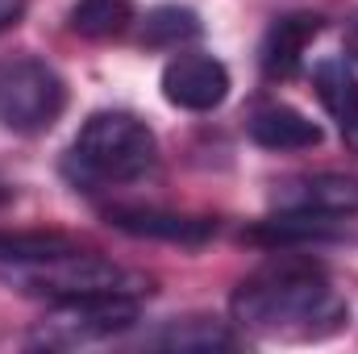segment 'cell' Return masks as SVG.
I'll return each instance as SVG.
<instances>
[{"mask_svg":"<svg viewBox=\"0 0 358 354\" xmlns=\"http://www.w3.org/2000/svg\"><path fill=\"white\" fill-rule=\"evenodd\" d=\"M0 279H8L25 296H46V300H76V296H142L150 292V279L129 271V267L100 259L92 250H63L50 259L34 263H4Z\"/></svg>","mask_w":358,"mask_h":354,"instance_id":"7a4b0ae2","label":"cell"},{"mask_svg":"<svg viewBox=\"0 0 358 354\" xmlns=\"http://www.w3.org/2000/svg\"><path fill=\"white\" fill-rule=\"evenodd\" d=\"M138 321V296H76V300H55L46 321L34 334V346H88L104 342L113 334H125Z\"/></svg>","mask_w":358,"mask_h":354,"instance_id":"5b68a950","label":"cell"},{"mask_svg":"<svg viewBox=\"0 0 358 354\" xmlns=\"http://www.w3.org/2000/svg\"><path fill=\"white\" fill-rule=\"evenodd\" d=\"M155 346H167V351H217V346H229V334L217 321L187 317V321H171L167 334L155 338Z\"/></svg>","mask_w":358,"mask_h":354,"instance_id":"5bb4252c","label":"cell"},{"mask_svg":"<svg viewBox=\"0 0 358 354\" xmlns=\"http://www.w3.org/2000/svg\"><path fill=\"white\" fill-rule=\"evenodd\" d=\"M4 196H8V183H4V179H0V200H4Z\"/></svg>","mask_w":358,"mask_h":354,"instance_id":"d6986e66","label":"cell"},{"mask_svg":"<svg viewBox=\"0 0 358 354\" xmlns=\"http://www.w3.org/2000/svg\"><path fill=\"white\" fill-rule=\"evenodd\" d=\"M108 225L134 238H159V242H179V246H200L217 234V221L208 217H183V213H163V208H108Z\"/></svg>","mask_w":358,"mask_h":354,"instance_id":"9c48e42d","label":"cell"},{"mask_svg":"<svg viewBox=\"0 0 358 354\" xmlns=\"http://www.w3.org/2000/svg\"><path fill=\"white\" fill-rule=\"evenodd\" d=\"M321 34V17L317 13H287L263 34L259 46V67L267 80H292L304 63V50L313 46V38Z\"/></svg>","mask_w":358,"mask_h":354,"instance_id":"ba28073f","label":"cell"},{"mask_svg":"<svg viewBox=\"0 0 358 354\" xmlns=\"http://www.w3.org/2000/svg\"><path fill=\"white\" fill-rule=\"evenodd\" d=\"M67 21L80 38H117L134 25V0H76Z\"/></svg>","mask_w":358,"mask_h":354,"instance_id":"7c38bea8","label":"cell"},{"mask_svg":"<svg viewBox=\"0 0 358 354\" xmlns=\"http://www.w3.org/2000/svg\"><path fill=\"white\" fill-rule=\"evenodd\" d=\"M234 321L259 334H317L321 325H338L346 317V304L329 275L317 263L283 259L246 275L234 288Z\"/></svg>","mask_w":358,"mask_h":354,"instance_id":"6da1fadb","label":"cell"},{"mask_svg":"<svg viewBox=\"0 0 358 354\" xmlns=\"http://www.w3.org/2000/svg\"><path fill=\"white\" fill-rule=\"evenodd\" d=\"M346 46H350V55L358 59V17L350 21V25H346Z\"/></svg>","mask_w":358,"mask_h":354,"instance_id":"e0dca14e","label":"cell"},{"mask_svg":"<svg viewBox=\"0 0 358 354\" xmlns=\"http://www.w3.org/2000/svg\"><path fill=\"white\" fill-rule=\"evenodd\" d=\"M63 250H71V242L59 234H0V263H34Z\"/></svg>","mask_w":358,"mask_h":354,"instance_id":"9a60e30c","label":"cell"},{"mask_svg":"<svg viewBox=\"0 0 358 354\" xmlns=\"http://www.w3.org/2000/svg\"><path fill=\"white\" fill-rule=\"evenodd\" d=\"M67 108L63 76L34 55L0 59V125L13 134H46Z\"/></svg>","mask_w":358,"mask_h":354,"instance_id":"277c9868","label":"cell"},{"mask_svg":"<svg viewBox=\"0 0 358 354\" xmlns=\"http://www.w3.org/2000/svg\"><path fill=\"white\" fill-rule=\"evenodd\" d=\"M196 38H200V17L179 4H163L142 21V42L159 50H179L183 42H196Z\"/></svg>","mask_w":358,"mask_h":354,"instance_id":"4fadbf2b","label":"cell"},{"mask_svg":"<svg viewBox=\"0 0 358 354\" xmlns=\"http://www.w3.org/2000/svg\"><path fill=\"white\" fill-rule=\"evenodd\" d=\"M313 92L342 129L358 121V76L346 59H321L313 67Z\"/></svg>","mask_w":358,"mask_h":354,"instance_id":"8fae6325","label":"cell"},{"mask_svg":"<svg viewBox=\"0 0 358 354\" xmlns=\"http://www.w3.org/2000/svg\"><path fill=\"white\" fill-rule=\"evenodd\" d=\"M155 159H159L155 129L121 108L92 113L71 142V167L80 171V179H100V183H129L146 176Z\"/></svg>","mask_w":358,"mask_h":354,"instance_id":"3957f363","label":"cell"},{"mask_svg":"<svg viewBox=\"0 0 358 354\" xmlns=\"http://www.w3.org/2000/svg\"><path fill=\"white\" fill-rule=\"evenodd\" d=\"M271 208L292 213V217H317V221L358 217V179L338 176V171L279 179L271 187Z\"/></svg>","mask_w":358,"mask_h":354,"instance_id":"8992f818","label":"cell"},{"mask_svg":"<svg viewBox=\"0 0 358 354\" xmlns=\"http://www.w3.org/2000/svg\"><path fill=\"white\" fill-rule=\"evenodd\" d=\"M25 4H29V0H0V34L13 29V25L25 17Z\"/></svg>","mask_w":358,"mask_h":354,"instance_id":"2e32d148","label":"cell"},{"mask_svg":"<svg viewBox=\"0 0 358 354\" xmlns=\"http://www.w3.org/2000/svg\"><path fill=\"white\" fill-rule=\"evenodd\" d=\"M163 96L167 104L187 113H208L229 96V71L213 55H176L163 67Z\"/></svg>","mask_w":358,"mask_h":354,"instance_id":"52a82bcc","label":"cell"},{"mask_svg":"<svg viewBox=\"0 0 358 354\" xmlns=\"http://www.w3.org/2000/svg\"><path fill=\"white\" fill-rule=\"evenodd\" d=\"M342 134H346V142H350V146H355V150H358V121H355V125H350V129H342Z\"/></svg>","mask_w":358,"mask_h":354,"instance_id":"ac0fdd59","label":"cell"},{"mask_svg":"<svg viewBox=\"0 0 358 354\" xmlns=\"http://www.w3.org/2000/svg\"><path fill=\"white\" fill-rule=\"evenodd\" d=\"M246 129H250V138L263 150H313L321 142V125L308 121L292 104H267V108H259Z\"/></svg>","mask_w":358,"mask_h":354,"instance_id":"30bf717a","label":"cell"}]
</instances>
